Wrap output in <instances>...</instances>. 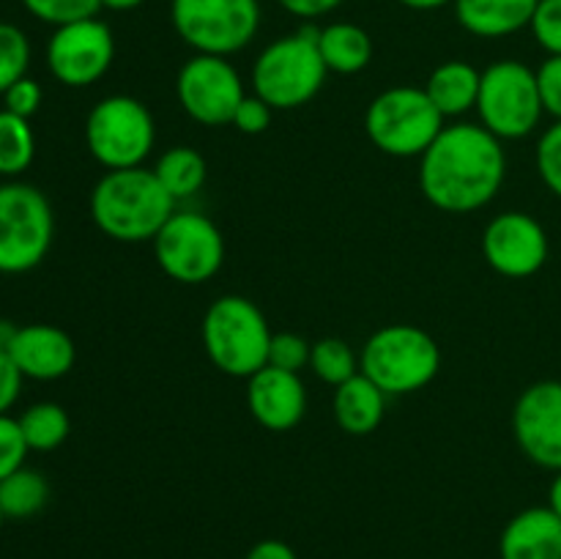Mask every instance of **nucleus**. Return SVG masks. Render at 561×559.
Here are the masks:
<instances>
[{
	"label": "nucleus",
	"mask_w": 561,
	"mask_h": 559,
	"mask_svg": "<svg viewBox=\"0 0 561 559\" xmlns=\"http://www.w3.org/2000/svg\"><path fill=\"white\" fill-rule=\"evenodd\" d=\"M507 179L502 140L482 124L444 126L420 157V186L427 203L447 214L485 208Z\"/></svg>",
	"instance_id": "1"
},
{
	"label": "nucleus",
	"mask_w": 561,
	"mask_h": 559,
	"mask_svg": "<svg viewBox=\"0 0 561 559\" xmlns=\"http://www.w3.org/2000/svg\"><path fill=\"white\" fill-rule=\"evenodd\" d=\"M173 212L175 201L159 184L157 173L142 164L107 170L91 192V217L96 228L124 244L153 241Z\"/></svg>",
	"instance_id": "2"
},
{
	"label": "nucleus",
	"mask_w": 561,
	"mask_h": 559,
	"mask_svg": "<svg viewBox=\"0 0 561 559\" xmlns=\"http://www.w3.org/2000/svg\"><path fill=\"white\" fill-rule=\"evenodd\" d=\"M327 75L318 27L307 25L261 49L252 64V93L274 110H299L321 93Z\"/></svg>",
	"instance_id": "3"
},
{
	"label": "nucleus",
	"mask_w": 561,
	"mask_h": 559,
	"mask_svg": "<svg viewBox=\"0 0 561 559\" xmlns=\"http://www.w3.org/2000/svg\"><path fill=\"white\" fill-rule=\"evenodd\" d=\"M272 334L261 307L239 294L219 296L203 316V349L225 376L250 378L266 367Z\"/></svg>",
	"instance_id": "4"
},
{
	"label": "nucleus",
	"mask_w": 561,
	"mask_h": 559,
	"mask_svg": "<svg viewBox=\"0 0 561 559\" xmlns=\"http://www.w3.org/2000/svg\"><path fill=\"white\" fill-rule=\"evenodd\" d=\"M359 370L387 395L420 392L442 370V349L414 323H389L370 334Z\"/></svg>",
	"instance_id": "5"
},
{
	"label": "nucleus",
	"mask_w": 561,
	"mask_h": 559,
	"mask_svg": "<svg viewBox=\"0 0 561 559\" xmlns=\"http://www.w3.org/2000/svg\"><path fill=\"white\" fill-rule=\"evenodd\" d=\"M444 115L425 93V88L394 85L378 93L365 113V132L373 146L387 157H422L442 135Z\"/></svg>",
	"instance_id": "6"
},
{
	"label": "nucleus",
	"mask_w": 561,
	"mask_h": 559,
	"mask_svg": "<svg viewBox=\"0 0 561 559\" xmlns=\"http://www.w3.org/2000/svg\"><path fill=\"white\" fill-rule=\"evenodd\" d=\"M85 142L102 168H140L157 142V124L140 99L115 93L91 107L85 118Z\"/></svg>",
	"instance_id": "7"
},
{
	"label": "nucleus",
	"mask_w": 561,
	"mask_h": 559,
	"mask_svg": "<svg viewBox=\"0 0 561 559\" xmlns=\"http://www.w3.org/2000/svg\"><path fill=\"white\" fill-rule=\"evenodd\" d=\"M480 124L499 140H520L540 126L542 99L537 71L520 60H496L482 69L480 99H477Z\"/></svg>",
	"instance_id": "8"
},
{
	"label": "nucleus",
	"mask_w": 561,
	"mask_h": 559,
	"mask_svg": "<svg viewBox=\"0 0 561 559\" xmlns=\"http://www.w3.org/2000/svg\"><path fill=\"white\" fill-rule=\"evenodd\" d=\"M55 217L47 195L33 184H0V272L22 274L47 258Z\"/></svg>",
	"instance_id": "9"
},
{
	"label": "nucleus",
	"mask_w": 561,
	"mask_h": 559,
	"mask_svg": "<svg viewBox=\"0 0 561 559\" xmlns=\"http://www.w3.org/2000/svg\"><path fill=\"white\" fill-rule=\"evenodd\" d=\"M170 20L186 47L197 55L230 58L255 38L261 27L257 0H173Z\"/></svg>",
	"instance_id": "10"
},
{
	"label": "nucleus",
	"mask_w": 561,
	"mask_h": 559,
	"mask_svg": "<svg viewBox=\"0 0 561 559\" xmlns=\"http://www.w3.org/2000/svg\"><path fill=\"white\" fill-rule=\"evenodd\" d=\"M153 255L159 269L175 283H208L225 263L222 230L206 214L175 208L153 239Z\"/></svg>",
	"instance_id": "11"
},
{
	"label": "nucleus",
	"mask_w": 561,
	"mask_h": 559,
	"mask_svg": "<svg viewBox=\"0 0 561 559\" xmlns=\"http://www.w3.org/2000/svg\"><path fill=\"white\" fill-rule=\"evenodd\" d=\"M175 93L192 121L203 126H225L241 104L244 82L236 66L219 55H192L179 71Z\"/></svg>",
	"instance_id": "12"
},
{
	"label": "nucleus",
	"mask_w": 561,
	"mask_h": 559,
	"mask_svg": "<svg viewBox=\"0 0 561 559\" xmlns=\"http://www.w3.org/2000/svg\"><path fill=\"white\" fill-rule=\"evenodd\" d=\"M115 58L113 31L96 16L55 27L47 44L49 75L66 88H88L102 80Z\"/></svg>",
	"instance_id": "13"
},
{
	"label": "nucleus",
	"mask_w": 561,
	"mask_h": 559,
	"mask_svg": "<svg viewBox=\"0 0 561 559\" xmlns=\"http://www.w3.org/2000/svg\"><path fill=\"white\" fill-rule=\"evenodd\" d=\"M548 233L531 214L504 212L488 223L482 233V255L493 272L524 280L540 272L548 261Z\"/></svg>",
	"instance_id": "14"
},
{
	"label": "nucleus",
	"mask_w": 561,
	"mask_h": 559,
	"mask_svg": "<svg viewBox=\"0 0 561 559\" xmlns=\"http://www.w3.org/2000/svg\"><path fill=\"white\" fill-rule=\"evenodd\" d=\"M513 433L531 464L561 471V381H537L520 392Z\"/></svg>",
	"instance_id": "15"
},
{
	"label": "nucleus",
	"mask_w": 561,
	"mask_h": 559,
	"mask_svg": "<svg viewBox=\"0 0 561 559\" xmlns=\"http://www.w3.org/2000/svg\"><path fill=\"white\" fill-rule=\"evenodd\" d=\"M247 406L257 425L285 433L299 425L307 414V389L299 373L283 367H261L247 378Z\"/></svg>",
	"instance_id": "16"
},
{
	"label": "nucleus",
	"mask_w": 561,
	"mask_h": 559,
	"mask_svg": "<svg viewBox=\"0 0 561 559\" xmlns=\"http://www.w3.org/2000/svg\"><path fill=\"white\" fill-rule=\"evenodd\" d=\"M25 378L36 381H55L64 378L75 367L77 349L75 340L53 323H27L16 329L14 340L5 349Z\"/></svg>",
	"instance_id": "17"
},
{
	"label": "nucleus",
	"mask_w": 561,
	"mask_h": 559,
	"mask_svg": "<svg viewBox=\"0 0 561 559\" xmlns=\"http://www.w3.org/2000/svg\"><path fill=\"white\" fill-rule=\"evenodd\" d=\"M502 559H561V518L551 507H526L504 526Z\"/></svg>",
	"instance_id": "18"
},
{
	"label": "nucleus",
	"mask_w": 561,
	"mask_h": 559,
	"mask_svg": "<svg viewBox=\"0 0 561 559\" xmlns=\"http://www.w3.org/2000/svg\"><path fill=\"white\" fill-rule=\"evenodd\" d=\"M540 0H455L463 31L480 38H504L531 25Z\"/></svg>",
	"instance_id": "19"
},
{
	"label": "nucleus",
	"mask_w": 561,
	"mask_h": 559,
	"mask_svg": "<svg viewBox=\"0 0 561 559\" xmlns=\"http://www.w3.org/2000/svg\"><path fill=\"white\" fill-rule=\"evenodd\" d=\"M383 409H387V392L362 370L334 387V420L351 436H367L376 431L383 420Z\"/></svg>",
	"instance_id": "20"
},
{
	"label": "nucleus",
	"mask_w": 561,
	"mask_h": 559,
	"mask_svg": "<svg viewBox=\"0 0 561 559\" xmlns=\"http://www.w3.org/2000/svg\"><path fill=\"white\" fill-rule=\"evenodd\" d=\"M482 71L469 60H444L431 71L425 82V93L436 104L444 118H458L477 107L480 99Z\"/></svg>",
	"instance_id": "21"
},
{
	"label": "nucleus",
	"mask_w": 561,
	"mask_h": 559,
	"mask_svg": "<svg viewBox=\"0 0 561 559\" xmlns=\"http://www.w3.org/2000/svg\"><path fill=\"white\" fill-rule=\"evenodd\" d=\"M318 53L334 75H359L373 60V38L354 22H332L318 27Z\"/></svg>",
	"instance_id": "22"
},
{
	"label": "nucleus",
	"mask_w": 561,
	"mask_h": 559,
	"mask_svg": "<svg viewBox=\"0 0 561 559\" xmlns=\"http://www.w3.org/2000/svg\"><path fill=\"white\" fill-rule=\"evenodd\" d=\"M153 173H157L159 184L164 186L170 197L175 203L186 201V197L197 195L206 184V159L190 146H173L157 159L153 164Z\"/></svg>",
	"instance_id": "23"
},
{
	"label": "nucleus",
	"mask_w": 561,
	"mask_h": 559,
	"mask_svg": "<svg viewBox=\"0 0 561 559\" xmlns=\"http://www.w3.org/2000/svg\"><path fill=\"white\" fill-rule=\"evenodd\" d=\"M49 502V482L42 471L36 469H16L5 480H0V510L5 518H33L42 513Z\"/></svg>",
	"instance_id": "24"
},
{
	"label": "nucleus",
	"mask_w": 561,
	"mask_h": 559,
	"mask_svg": "<svg viewBox=\"0 0 561 559\" xmlns=\"http://www.w3.org/2000/svg\"><path fill=\"white\" fill-rule=\"evenodd\" d=\"M20 427L27 447L36 453H49L69 438L71 422L64 406L44 400V403H33L31 409L22 411Z\"/></svg>",
	"instance_id": "25"
},
{
	"label": "nucleus",
	"mask_w": 561,
	"mask_h": 559,
	"mask_svg": "<svg viewBox=\"0 0 561 559\" xmlns=\"http://www.w3.org/2000/svg\"><path fill=\"white\" fill-rule=\"evenodd\" d=\"M36 157V137L27 118L0 110V175H20Z\"/></svg>",
	"instance_id": "26"
},
{
	"label": "nucleus",
	"mask_w": 561,
	"mask_h": 559,
	"mask_svg": "<svg viewBox=\"0 0 561 559\" xmlns=\"http://www.w3.org/2000/svg\"><path fill=\"white\" fill-rule=\"evenodd\" d=\"M310 370L321 378L323 384L340 387L348 378L359 373V356L351 351V345L340 338H323L312 343L310 351Z\"/></svg>",
	"instance_id": "27"
},
{
	"label": "nucleus",
	"mask_w": 561,
	"mask_h": 559,
	"mask_svg": "<svg viewBox=\"0 0 561 559\" xmlns=\"http://www.w3.org/2000/svg\"><path fill=\"white\" fill-rule=\"evenodd\" d=\"M27 66H31L27 36L11 22H0V93L27 77Z\"/></svg>",
	"instance_id": "28"
},
{
	"label": "nucleus",
	"mask_w": 561,
	"mask_h": 559,
	"mask_svg": "<svg viewBox=\"0 0 561 559\" xmlns=\"http://www.w3.org/2000/svg\"><path fill=\"white\" fill-rule=\"evenodd\" d=\"M22 5L36 20L60 27L96 16V11L102 9V0H22Z\"/></svg>",
	"instance_id": "29"
},
{
	"label": "nucleus",
	"mask_w": 561,
	"mask_h": 559,
	"mask_svg": "<svg viewBox=\"0 0 561 559\" xmlns=\"http://www.w3.org/2000/svg\"><path fill=\"white\" fill-rule=\"evenodd\" d=\"M537 173L542 184L561 197V121H553L537 142Z\"/></svg>",
	"instance_id": "30"
},
{
	"label": "nucleus",
	"mask_w": 561,
	"mask_h": 559,
	"mask_svg": "<svg viewBox=\"0 0 561 559\" xmlns=\"http://www.w3.org/2000/svg\"><path fill=\"white\" fill-rule=\"evenodd\" d=\"M310 351L312 343H307L301 334L277 332L272 334V345H268V365L299 373L301 367H310Z\"/></svg>",
	"instance_id": "31"
},
{
	"label": "nucleus",
	"mask_w": 561,
	"mask_h": 559,
	"mask_svg": "<svg viewBox=\"0 0 561 559\" xmlns=\"http://www.w3.org/2000/svg\"><path fill=\"white\" fill-rule=\"evenodd\" d=\"M27 453H31V447H27L25 436H22L20 420L0 414V480L22 469Z\"/></svg>",
	"instance_id": "32"
},
{
	"label": "nucleus",
	"mask_w": 561,
	"mask_h": 559,
	"mask_svg": "<svg viewBox=\"0 0 561 559\" xmlns=\"http://www.w3.org/2000/svg\"><path fill=\"white\" fill-rule=\"evenodd\" d=\"M529 27L548 55H561V0H540Z\"/></svg>",
	"instance_id": "33"
},
{
	"label": "nucleus",
	"mask_w": 561,
	"mask_h": 559,
	"mask_svg": "<svg viewBox=\"0 0 561 559\" xmlns=\"http://www.w3.org/2000/svg\"><path fill=\"white\" fill-rule=\"evenodd\" d=\"M272 115L274 107H268V104L263 102L261 96H255V93H247V96L241 99L239 107H236L230 126H236L241 135H263V132L272 126Z\"/></svg>",
	"instance_id": "34"
},
{
	"label": "nucleus",
	"mask_w": 561,
	"mask_h": 559,
	"mask_svg": "<svg viewBox=\"0 0 561 559\" xmlns=\"http://www.w3.org/2000/svg\"><path fill=\"white\" fill-rule=\"evenodd\" d=\"M537 85H540L542 110L553 121H561V55H548L537 69Z\"/></svg>",
	"instance_id": "35"
},
{
	"label": "nucleus",
	"mask_w": 561,
	"mask_h": 559,
	"mask_svg": "<svg viewBox=\"0 0 561 559\" xmlns=\"http://www.w3.org/2000/svg\"><path fill=\"white\" fill-rule=\"evenodd\" d=\"M42 85H38L33 77H22L20 82H14V85L3 93L5 110L20 115V118H31V115L42 107Z\"/></svg>",
	"instance_id": "36"
},
{
	"label": "nucleus",
	"mask_w": 561,
	"mask_h": 559,
	"mask_svg": "<svg viewBox=\"0 0 561 559\" xmlns=\"http://www.w3.org/2000/svg\"><path fill=\"white\" fill-rule=\"evenodd\" d=\"M22 373L20 367L14 365L5 351H0V414H9L11 406L16 403L20 398V389H22Z\"/></svg>",
	"instance_id": "37"
},
{
	"label": "nucleus",
	"mask_w": 561,
	"mask_h": 559,
	"mask_svg": "<svg viewBox=\"0 0 561 559\" xmlns=\"http://www.w3.org/2000/svg\"><path fill=\"white\" fill-rule=\"evenodd\" d=\"M288 14L301 16V20H316V16H327L337 9L343 0H277Z\"/></svg>",
	"instance_id": "38"
},
{
	"label": "nucleus",
	"mask_w": 561,
	"mask_h": 559,
	"mask_svg": "<svg viewBox=\"0 0 561 559\" xmlns=\"http://www.w3.org/2000/svg\"><path fill=\"white\" fill-rule=\"evenodd\" d=\"M247 559H299L294 548L283 540H261L250 548Z\"/></svg>",
	"instance_id": "39"
},
{
	"label": "nucleus",
	"mask_w": 561,
	"mask_h": 559,
	"mask_svg": "<svg viewBox=\"0 0 561 559\" xmlns=\"http://www.w3.org/2000/svg\"><path fill=\"white\" fill-rule=\"evenodd\" d=\"M405 9H414V11H436L444 9V5L455 3V0H400Z\"/></svg>",
	"instance_id": "40"
},
{
	"label": "nucleus",
	"mask_w": 561,
	"mask_h": 559,
	"mask_svg": "<svg viewBox=\"0 0 561 559\" xmlns=\"http://www.w3.org/2000/svg\"><path fill=\"white\" fill-rule=\"evenodd\" d=\"M553 475L557 477H553L551 488H548V507L561 518V471H553Z\"/></svg>",
	"instance_id": "41"
},
{
	"label": "nucleus",
	"mask_w": 561,
	"mask_h": 559,
	"mask_svg": "<svg viewBox=\"0 0 561 559\" xmlns=\"http://www.w3.org/2000/svg\"><path fill=\"white\" fill-rule=\"evenodd\" d=\"M146 0H102V9L110 11H131V9H140Z\"/></svg>",
	"instance_id": "42"
},
{
	"label": "nucleus",
	"mask_w": 561,
	"mask_h": 559,
	"mask_svg": "<svg viewBox=\"0 0 561 559\" xmlns=\"http://www.w3.org/2000/svg\"><path fill=\"white\" fill-rule=\"evenodd\" d=\"M16 329L20 327H14L11 321H0V351L9 349L11 340H14V334H16Z\"/></svg>",
	"instance_id": "43"
},
{
	"label": "nucleus",
	"mask_w": 561,
	"mask_h": 559,
	"mask_svg": "<svg viewBox=\"0 0 561 559\" xmlns=\"http://www.w3.org/2000/svg\"><path fill=\"white\" fill-rule=\"evenodd\" d=\"M3 521H5V515H3V510H0V529H3Z\"/></svg>",
	"instance_id": "44"
}]
</instances>
